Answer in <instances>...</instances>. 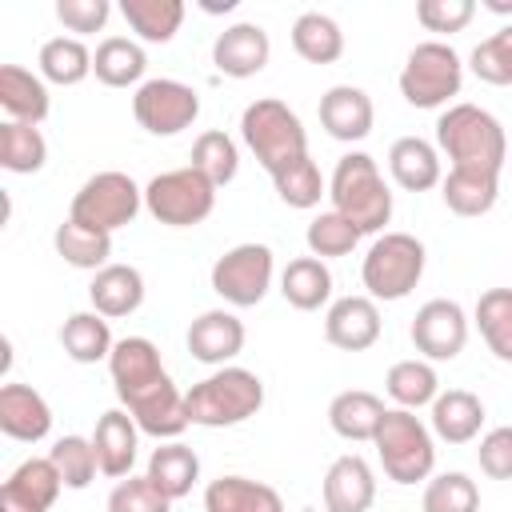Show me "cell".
<instances>
[{"label": "cell", "mask_w": 512, "mask_h": 512, "mask_svg": "<svg viewBox=\"0 0 512 512\" xmlns=\"http://www.w3.org/2000/svg\"><path fill=\"white\" fill-rule=\"evenodd\" d=\"M436 144L452 160V168H468V172L500 176L508 160V136L500 120L480 104H448L436 120Z\"/></svg>", "instance_id": "cell-1"}, {"label": "cell", "mask_w": 512, "mask_h": 512, "mask_svg": "<svg viewBox=\"0 0 512 512\" xmlns=\"http://www.w3.org/2000/svg\"><path fill=\"white\" fill-rule=\"evenodd\" d=\"M328 196H332V212H340L360 236L380 232L392 220V192L368 152H348L336 160Z\"/></svg>", "instance_id": "cell-2"}, {"label": "cell", "mask_w": 512, "mask_h": 512, "mask_svg": "<svg viewBox=\"0 0 512 512\" xmlns=\"http://www.w3.org/2000/svg\"><path fill=\"white\" fill-rule=\"evenodd\" d=\"M188 420L200 428H232L264 408V380L248 368L224 364L184 392Z\"/></svg>", "instance_id": "cell-3"}, {"label": "cell", "mask_w": 512, "mask_h": 512, "mask_svg": "<svg viewBox=\"0 0 512 512\" xmlns=\"http://www.w3.org/2000/svg\"><path fill=\"white\" fill-rule=\"evenodd\" d=\"M240 136H244V144L252 148V156L260 160V168L268 176H276L280 168H288L300 156H308V136H304L300 116L284 100H276V96L252 100L244 108Z\"/></svg>", "instance_id": "cell-4"}, {"label": "cell", "mask_w": 512, "mask_h": 512, "mask_svg": "<svg viewBox=\"0 0 512 512\" xmlns=\"http://www.w3.org/2000/svg\"><path fill=\"white\" fill-rule=\"evenodd\" d=\"M376 456H380V468L392 484H416V480H428L432 468H436V444H432V432L420 424V416H412L408 408H388L376 436Z\"/></svg>", "instance_id": "cell-5"}, {"label": "cell", "mask_w": 512, "mask_h": 512, "mask_svg": "<svg viewBox=\"0 0 512 512\" xmlns=\"http://www.w3.org/2000/svg\"><path fill=\"white\" fill-rule=\"evenodd\" d=\"M460 84H464V60L444 40L416 44L400 68V96L412 108H440L452 96H460Z\"/></svg>", "instance_id": "cell-6"}, {"label": "cell", "mask_w": 512, "mask_h": 512, "mask_svg": "<svg viewBox=\"0 0 512 512\" xmlns=\"http://www.w3.org/2000/svg\"><path fill=\"white\" fill-rule=\"evenodd\" d=\"M424 244L408 232H384L372 240L360 280L372 300H404L424 276Z\"/></svg>", "instance_id": "cell-7"}, {"label": "cell", "mask_w": 512, "mask_h": 512, "mask_svg": "<svg viewBox=\"0 0 512 512\" xmlns=\"http://www.w3.org/2000/svg\"><path fill=\"white\" fill-rule=\"evenodd\" d=\"M144 208L152 212V220H160L168 228H192L212 216L216 184L204 172H196L192 164H184V168H172V172H160L148 180Z\"/></svg>", "instance_id": "cell-8"}, {"label": "cell", "mask_w": 512, "mask_h": 512, "mask_svg": "<svg viewBox=\"0 0 512 512\" xmlns=\"http://www.w3.org/2000/svg\"><path fill=\"white\" fill-rule=\"evenodd\" d=\"M140 208H144V188H136V180L128 172H96L72 196L68 220L112 236L116 228L132 224Z\"/></svg>", "instance_id": "cell-9"}, {"label": "cell", "mask_w": 512, "mask_h": 512, "mask_svg": "<svg viewBox=\"0 0 512 512\" xmlns=\"http://www.w3.org/2000/svg\"><path fill=\"white\" fill-rule=\"evenodd\" d=\"M272 248L268 244H236L212 264V292L232 308H256L272 288Z\"/></svg>", "instance_id": "cell-10"}, {"label": "cell", "mask_w": 512, "mask_h": 512, "mask_svg": "<svg viewBox=\"0 0 512 512\" xmlns=\"http://www.w3.org/2000/svg\"><path fill=\"white\" fill-rule=\"evenodd\" d=\"M132 116L152 136H176V132L192 128V120L200 116V96H196V88H188L180 80L156 76V80H144L136 88Z\"/></svg>", "instance_id": "cell-11"}, {"label": "cell", "mask_w": 512, "mask_h": 512, "mask_svg": "<svg viewBox=\"0 0 512 512\" xmlns=\"http://www.w3.org/2000/svg\"><path fill=\"white\" fill-rule=\"evenodd\" d=\"M124 412L136 420L140 432L156 436V440H176L192 420H188V404H184V392L172 384V376H156L148 384H140L136 392L120 396Z\"/></svg>", "instance_id": "cell-12"}, {"label": "cell", "mask_w": 512, "mask_h": 512, "mask_svg": "<svg viewBox=\"0 0 512 512\" xmlns=\"http://www.w3.org/2000/svg\"><path fill=\"white\" fill-rule=\"evenodd\" d=\"M408 336L424 360H456L468 344V316L456 300H428L412 316Z\"/></svg>", "instance_id": "cell-13"}, {"label": "cell", "mask_w": 512, "mask_h": 512, "mask_svg": "<svg viewBox=\"0 0 512 512\" xmlns=\"http://www.w3.org/2000/svg\"><path fill=\"white\" fill-rule=\"evenodd\" d=\"M64 488L60 468L52 456H32L24 460L0 488V512H48Z\"/></svg>", "instance_id": "cell-14"}, {"label": "cell", "mask_w": 512, "mask_h": 512, "mask_svg": "<svg viewBox=\"0 0 512 512\" xmlns=\"http://www.w3.org/2000/svg\"><path fill=\"white\" fill-rule=\"evenodd\" d=\"M184 340H188L192 360L224 368L228 360H236V356L244 352V324H240V316L228 312V308H208V312H200V316L188 324V336H184Z\"/></svg>", "instance_id": "cell-15"}, {"label": "cell", "mask_w": 512, "mask_h": 512, "mask_svg": "<svg viewBox=\"0 0 512 512\" xmlns=\"http://www.w3.org/2000/svg\"><path fill=\"white\" fill-rule=\"evenodd\" d=\"M268 56H272V40H268V32H264L260 24H252V20H240V24L224 28V32L216 36V44H212V64H216L224 76H232V80H248V76H256V72H264Z\"/></svg>", "instance_id": "cell-16"}, {"label": "cell", "mask_w": 512, "mask_h": 512, "mask_svg": "<svg viewBox=\"0 0 512 512\" xmlns=\"http://www.w3.org/2000/svg\"><path fill=\"white\" fill-rule=\"evenodd\" d=\"M324 340L340 352H364L380 340V308L372 296H340L324 316Z\"/></svg>", "instance_id": "cell-17"}, {"label": "cell", "mask_w": 512, "mask_h": 512, "mask_svg": "<svg viewBox=\"0 0 512 512\" xmlns=\"http://www.w3.org/2000/svg\"><path fill=\"white\" fill-rule=\"evenodd\" d=\"M372 96L356 84H332L324 96H320V124L332 140H344V144H356L372 132Z\"/></svg>", "instance_id": "cell-18"}, {"label": "cell", "mask_w": 512, "mask_h": 512, "mask_svg": "<svg viewBox=\"0 0 512 512\" xmlns=\"http://www.w3.org/2000/svg\"><path fill=\"white\" fill-rule=\"evenodd\" d=\"M0 432L20 444H36L52 432V408L32 384H4L0 388Z\"/></svg>", "instance_id": "cell-19"}, {"label": "cell", "mask_w": 512, "mask_h": 512, "mask_svg": "<svg viewBox=\"0 0 512 512\" xmlns=\"http://www.w3.org/2000/svg\"><path fill=\"white\" fill-rule=\"evenodd\" d=\"M92 448H96V460H100V472H104V476H112V480L132 476L136 448H140V428H136V420H132L124 408H108V412L96 420Z\"/></svg>", "instance_id": "cell-20"}, {"label": "cell", "mask_w": 512, "mask_h": 512, "mask_svg": "<svg viewBox=\"0 0 512 512\" xmlns=\"http://www.w3.org/2000/svg\"><path fill=\"white\" fill-rule=\"evenodd\" d=\"M376 500V476L364 456H340L324 472V508L328 512H368Z\"/></svg>", "instance_id": "cell-21"}, {"label": "cell", "mask_w": 512, "mask_h": 512, "mask_svg": "<svg viewBox=\"0 0 512 512\" xmlns=\"http://www.w3.org/2000/svg\"><path fill=\"white\" fill-rule=\"evenodd\" d=\"M88 300H92V312H100L108 320L132 316L144 304V276H140V268H132V264L100 268L92 276V284H88Z\"/></svg>", "instance_id": "cell-22"}, {"label": "cell", "mask_w": 512, "mask_h": 512, "mask_svg": "<svg viewBox=\"0 0 512 512\" xmlns=\"http://www.w3.org/2000/svg\"><path fill=\"white\" fill-rule=\"evenodd\" d=\"M388 172L404 192H428L444 180L440 172V152L424 136H400L388 148Z\"/></svg>", "instance_id": "cell-23"}, {"label": "cell", "mask_w": 512, "mask_h": 512, "mask_svg": "<svg viewBox=\"0 0 512 512\" xmlns=\"http://www.w3.org/2000/svg\"><path fill=\"white\" fill-rule=\"evenodd\" d=\"M0 108L16 124H40V120H48L52 100H48V88L40 76H32L20 64H0Z\"/></svg>", "instance_id": "cell-24"}, {"label": "cell", "mask_w": 512, "mask_h": 512, "mask_svg": "<svg viewBox=\"0 0 512 512\" xmlns=\"http://www.w3.org/2000/svg\"><path fill=\"white\" fill-rule=\"evenodd\" d=\"M484 428V404L468 388H448L432 400V432L448 444H468Z\"/></svg>", "instance_id": "cell-25"}, {"label": "cell", "mask_w": 512, "mask_h": 512, "mask_svg": "<svg viewBox=\"0 0 512 512\" xmlns=\"http://www.w3.org/2000/svg\"><path fill=\"white\" fill-rule=\"evenodd\" d=\"M204 512H284V500L272 484L248 476H220L204 488Z\"/></svg>", "instance_id": "cell-26"}, {"label": "cell", "mask_w": 512, "mask_h": 512, "mask_svg": "<svg viewBox=\"0 0 512 512\" xmlns=\"http://www.w3.org/2000/svg\"><path fill=\"white\" fill-rule=\"evenodd\" d=\"M108 372H112L116 396H128L140 384L164 376V364H160V352L148 336H124V340H116V348L108 356Z\"/></svg>", "instance_id": "cell-27"}, {"label": "cell", "mask_w": 512, "mask_h": 512, "mask_svg": "<svg viewBox=\"0 0 512 512\" xmlns=\"http://www.w3.org/2000/svg\"><path fill=\"white\" fill-rule=\"evenodd\" d=\"M280 296L296 312H316L332 296V272H328V264L320 256H296V260H288V268L280 272Z\"/></svg>", "instance_id": "cell-28"}, {"label": "cell", "mask_w": 512, "mask_h": 512, "mask_svg": "<svg viewBox=\"0 0 512 512\" xmlns=\"http://www.w3.org/2000/svg\"><path fill=\"white\" fill-rule=\"evenodd\" d=\"M384 412H388V408H384L380 396H372V392H364V388H348V392L332 396V404H328V424H332V432L344 436V440H372L376 428H380V420H384Z\"/></svg>", "instance_id": "cell-29"}, {"label": "cell", "mask_w": 512, "mask_h": 512, "mask_svg": "<svg viewBox=\"0 0 512 512\" xmlns=\"http://www.w3.org/2000/svg\"><path fill=\"white\" fill-rule=\"evenodd\" d=\"M168 500H180V496H188L192 492V484L200 480V456L188 448V444H180V440H168V444H160L152 456H148V472H144Z\"/></svg>", "instance_id": "cell-30"}, {"label": "cell", "mask_w": 512, "mask_h": 512, "mask_svg": "<svg viewBox=\"0 0 512 512\" xmlns=\"http://www.w3.org/2000/svg\"><path fill=\"white\" fill-rule=\"evenodd\" d=\"M440 196H444L448 212H456V216H484V212H492V204L500 196V176L448 168V176L440 180Z\"/></svg>", "instance_id": "cell-31"}, {"label": "cell", "mask_w": 512, "mask_h": 512, "mask_svg": "<svg viewBox=\"0 0 512 512\" xmlns=\"http://www.w3.org/2000/svg\"><path fill=\"white\" fill-rule=\"evenodd\" d=\"M144 68H148V56H144V48H140L136 40H128V36H108V40H100L96 52H92V72H96V80L108 84V88L140 84Z\"/></svg>", "instance_id": "cell-32"}, {"label": "cell", "mask_w": 512, "mask_h": 512, "mask_svg": "<svg viewBox=\"0 0 512 512\" xmlns=\"http://www.w3.org/2000/svg\"><path fill=\"white\" fill-rule=\"evenodd\" d=\"M60 344L64 352L76 360V364H96V360H108L116 340H112V328H108V316L100 312H72L60 328Z\"/></svg>", "instance_id": "cell-33"}, {"label": "cell", "mask_w": 512, "mask_h": 512, "mask_svg": "<svg viewBox=\"0 0 512 512\" xmlns=\"http://www.w3.org/2000/svg\"><path fill=\"white\" fill-rule=\"evenodd\" d=\"M292 48L308 64H336L344 56V32L324 12H304L292 24Z\"/></svg>", "instance_id": "cell-34"}, {"label": "cell", "mask_w": 512, "mask_h": 512, "mask_svg": "<svg viewBox=\"0 0 512 512\" xmlns=\"http://www.w3.org/2000/svg\"><path fill=\"white\" fill-rule=\"evenodd\" d=\"M120 16L148 44H168L184 24L180 0H120Z\"/></svg>", "instance_id": "cell-35"}, {"label": "cell", "mask_w": 512, "mask_h": 512, "mask_svg": "<svg viewBox=\"0 0 512 512\" xmlns=\"http://www.w3.org/2000/svg\"><path fill=\"white\" fill-rule=\"evenodd\" d=\"M52 244H56V252L64 256V264L84 268V272L108 268V256H112V236H108V232H96V228H84V224H76V220H64V224L52 232Z\"/></svg>", "instance_id": "cell-36"}, {"label": "cell", "mask_w": 512, "mask_h": 512, "mask_svg": "<svg viewBox=\"0 0 512 512\" xmlns=\"http://www.w3.org/2000/svg\"><path fill=\"white\" fill-rule=\"evenodd\" d=\"M36 64H40V76H44L48 84L72 88V84L88 80V72H92V52H88L84 40H76V36H52V40H44Z\"/></svg>", "instance_id": "cell-37"}, {"label": "cell", "mask_w": 512, "mask_h": 512, "mask_svg": "<svg viewBox=\"0 0 512 512\" xmlns=\"http://www.w3.org/2000/svg\"><path fill=\"white\" fill-rule=\"evenodd\" d=\"M476 328L488 352L512 364V288H488L476 300Z\"/></svg>", "instance_id": "cell-38"}, {"label": "cell", "mask_w": 512, "mask_h": 512, "mask_svg": "<svg viewBox=\"0 0 512 512\" xmlns=\"http://www.w3.org/2000/svg\"><path fill=\"white\" fill-rule=\"evenodd\" d=\"M48 160V140L40 136L36 124H0V168L16 172V176H32L40 172Z\"/></svg>", "instance_id": "cell-39"}, {"label": "cell", "mask_w": 512, "mask_h": 512, "mask_svg": "<svg viewBox=\"0 0 512 512\" xmlns=\"http://www.w3.org/2000/svg\"><path fill=\"white\" fill-rule=\"evenodd\" d=\"M388 396L400 404V408H424L440 396V376L428 360H396L388 368V380H384Z\"/></svg>", "instance_id": "cell-40"}, {"label": "cell", "mask_w": 512, "mask_h": 512, "mask_svg": "<svg viewBox=\"0 0 512 512\" xmlns=\"http://www.w3.org/2000/svg\"><path fill=\"white\" fill-rule=\"evenodd\" d=\"M192 168L204 172L216 188L232 184L236 172H240V152H236L232 136L228 132H216V128L212 132H200L196 144H192Z\"/></svg>", "instance_id": "cell-41"}, {"label": "cell", "mask_w": 512, "mask_h": 512, "mask_svg": "<svg viewBox=\"0 0 512 512\" xmlns=\"http://www.w3.org/2000/svg\"><path fill=\"white\" fill-rule=\"evenodd\" d=\"M272 184H276V196H280L288 208H316L320 196L328 192V184H324V176H320V168H316L312 156H300L296 164L280 168V172L272 176Z\"/></svg>", "instance_id": "cell-42"}, {"label": "cell", "mask_w": 512, "mask_h": 512, "mask_svg": "<svg viewBox=\"0 0 512 512\" xmlns=\"http://www.w3.org/2000/svg\"><path fill=\"white\" fill-rule=\"evenodd\" d=\"M424 512H480V488L464 472H440L424 488Z\"/></svg>", "instance_id": "cell-43"}, {"label": "cell", "mask_w": 512, "mask_h": 512, "mask_svg": "<svg viewBox=\"0 0 512 512\" xmlns=\"http://www.w3.org/2000/svg\"><path fill=\"white\" fill-rule=\"evenodd\" d=\"M48 456H52V464L60 468L64 488H88V484L96 480V472H100L96 448H92V440H84V436H60V440L48 448Z\"/></svg>", "instance_id": "cell-44"}, {"label": "cell", "mask_w": 512, "mask_h": 512, "mask_svg": "<svg viewBox=\"0 0 512 512\" xmlns=\"http://www.w3.org/2000/svg\"><path fill=\"white\" fill-rule=\"evenodd\" d=\"M472 72L484 80V84H496V88H508L512 84V24H504L500 32H492L488 40H480L468 56Z\"/></svg>", "instance_id": "cell-45"}, {"label": "cell", "mask_w": 512, "mask_h": 512, "mask_svg": "<svg viewBox=\"0 0 512 512\" xmlns=\"http://www.w3.org/2000/svg\"><path fill=\"white\" fill-rule=\"evenodd\" d=\"M304 240H308V252H312V256L328 260V256H348V252L360 244V232H356L340 212H320V216L308 220Z\"/></svg>", "instance_id": "cell-46"}, {"label": "cell", "mask_w": 512, "mask_h": 512, "mask_svg": "<svg viewBox=\"0 0 512 512\" xmlns=\"http://www.w3.org/2000/svg\"><path fill=\"white\" fill-rule=\"evenodd\" d=\"M108 512H172V500L148 476H128L108 492Z\"/></svg>", "instance_id": "cell-47"}, {"label": "cell", "mask_w": 512, "mask_h": 512, "mask_svg": "<svg viewBox=\"0 0 512 512\" xmlns=\"http://www.w3.org/2000/svg\"><path fill=\"white\" fill-rule=\"evenodd\" d=\"M472 16H476L472 0H420L416 4V20L428 32H464Z\"/></svg>", "instance_id": "cell-48"}, {"label": "cell", "mask_w": 512, "mask_h": 512, "mask_svg": "<svg viewBox=\"0 0 512 512\" xmlns=\"http://www.w3.org/2000/svg\"><path fill=\"white\" fill-rule=\"evenodd\" d=\"M480 472L492 480H512V428H492L488 436H480L476 448Z\"/></svg>", "instance_id": "cell-49"}, {"label": "cell", "mask_w": 512, "mask_h": 512, "mask_svg": "<svg viewBox=\"0 0 512 512\" xmlns=\"http://www.w3.org/2000/svg\"><path fill=\"white\" fill-rule=\"evenodd\" d=\"M108 0H56V20L68 32H100L108 24Z\"/></svg>", "instance_id": "cell-50"}, {"label": "cell", "mask_w": 512, "mask_h": 512, "mask_svg": "<svg viewBox=\"0 0 512 512\" xmlns=\"http://www.w3.org/2000/svg\"><path fill=\"white\" fill-rule=\"evenodd\" d=\"M484 8L496 16H512V0H484Z\"/></svg>", "instance_id": "cell-51"}]
</instances>
